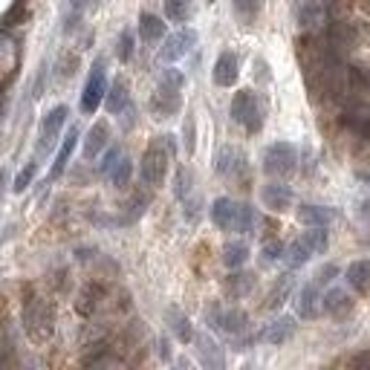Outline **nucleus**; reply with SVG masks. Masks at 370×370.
<instances>
[{"mask_svg": "<svg viewBox=\"0 0 370 370\" xmlns=\"http://www.w3.org/2000/svg\"><path fill=\"white\" fill-rule=\"evenodd\" d=\"M301 243L310 249V255H324L327 246H330V234H327V226H310L304 234H301Z\"/></svg>", "mask_w": 370, "mask_h": 370, "instance_id": "bb28decb", "label": "nucleus"}, {"mask_svg": "<svg viewBox=\"0 0 370 370\" xmlns=\"http://www.w3.org/2000/svg\"><path fill=\"white\" fill-rule=\"evenodd\" d=\"M255 220L258 214L249 203H237V211H234V229L232 232H240V234H249L255 229Z\"/></svg>", "mask_w": 370, "mask_h": 370, "instance_id": "7c9ffc66", "label": "nucleus"}, {"mask_svg": "<svg viewBox=\"0 0 370 370\" xmlns=\"http://www.w3.org/2000/svg\"><path fill=\"white\" fill-rule=\"evenodd\" d=\"M335 275H338V269H335L333 263H327V266H321V269L316 272V284H318V287H321V284H330Z\"/></svg>", "mask_w": 370, "mask_h": 370, "instance_id": "a18cd8bd", "label": "nucleus"}, {"mask_svg": "<svg viewBox=\"0 0 370 370\" xmlns=\"http://www.w3.org/2000/svg\"><path fill=\"white\" fill-rule=\"evenodd\" d=\"M23 327L29 338L38 345H47L55 330V306L47 298H32L23 306Z\"/></svg>", "mask_w": 370, "mask_h": 370, "instance_id": "f03ea898", "label": "nucleus"}, {"mask_svg": "<svg viewBox=\"0 0 370 370\" xmlns=\"http://www.w3.org/2000/svg\"><path fill=\"white\" fill-rule=\"evenodd\" d=\"M223 287H226V295L243 298V295H249L255 290V275L252 272H232Z\"/></svg>", "mask_w": 370, "mask_h": 370, "instance_id": "b1692460", "label": "nucleus"}, {"mask_svg": "<svg viewBox=\"0 0 370 370\" xmlns=\"http://www.w3.org/2000/svg\"><path fill=\"white\" fill-rule=\"evenodd\" d=\"M295 318L292 316H281V318H275V321H269L266 327H263V333H261V342H266V345H284V342H290V338L295 335Z\"/></svg>", "mask_w": 370, "mask_h": 370, "instance_id": "9d476101", "label": "nucleus"}, {"mask_svg": "<svg viewBox=\"0 0 370 370\" xmlns=\"http://www.w3.org/2000/svg\"><path fill=\"white\" fill-rule=\"evenodd\" d=\"M160 356H162V359H168V356H171V350H168V342H160Z\"/></svg>", "mask_w": 370, "mask_h": 370, "instance_id": "8fccbe9b", "label": "nucleus"}, {"mask_svg": "<svg viewBox=\"0 0 370 370\" xmlns=\"http://www.w3.org/2000/svg\"><path fill=\"white\" fill-rule=\"evenodd\" d=\"M330 9H333L330 0H306L298 12L301 29H306V32H321V29L330 23Z\"/></svg>", "mask_w": 370, "mask_h": 370, "instance_id": "39448f33", "label": "nucleus"}, {"mask_svg": "<svg viewBox=\"0 0 370 370\" xmlns=\"http://www.w3.org/2000/svg\"><path fill=\"white\" fill-rule=\"evenodd\" d=\"M84 4H87V0H73V6H76V9H81Z\"/></svg>", "mask_w": 370, "mask_h": 370, "instance_id": "603ef678", "label": "nucleus"}, {"mask_svg": "<svg viewBox=\"0 0 370 370\" xmlns=\"http://www.w3.org/2000/svg\"><path fill=\"white\" fill-rule=\"evenodd\" d=\"M356 177H359V179H362V182H367V185H370V171H359V174H356Z\"/></svg>", "mask_w": 370, "mask_h": 370, "instance_id": "3c124183", "label": "nucleus"}, {"mask_svg": "<svg viewBox=\"0 0 370 370\" xmlns=\"http://www.w3.org/2000/svg\"><path fill=\"white\" fill-rule=\"evenodd\" d=\"M194 44H197V32H194V29H179V32H174V35L165 38V44L160 49V58L165 61V64H171V61L189 55Z\"/></svg>", "mask_w": 370, "mask_h": 370, "instance_id": "423d86ee", "label": "nucleus"}, {"mask_svg": "<svg viewBox=\"0 0 370 370\" xmlns=\"http://www.w3.org/2000/svg\"><path fill=\"white\" fill-rule=\"evenodd\" d=\"M131 102V92H128V84L125 81H116L113 87H107L105 92V107L110 113H121V107H125Z\"/></svg>", "mask_w": 370, "mask_h": 370, "instance_id": "cd10ccee", "label": "nucleus"}, {"mask_svg": "<svg viewBox=\"0 0 370 370\" xmlns=\"http://www.w3.org/2000/svg\"><path fill=\"white\" fill-rule=\"evenodd\" d=\"M174 160V136H157L148 150H145V157L139 162V174H142V182L150 185V189H157V185L165 182L168 177V165Z\"/></svg>", "mask_w": 370, "mask_h": 370, "instance_id": "f257e3e1", "label": "nucleus"}, {"mask_svg": "<svg viewBox=\"0 0 370 370\" xmlns=\"http://www.w3.org/2000/svg\"><path fill=\"white\" fill-rule=\"evenodd\" d=\"M96 298H99V287H87L84 292H81V298H78V313L81 316H90L92 313V306H96Z\"/></svg>", "mask_w": 370, "mask_h": 370, "instance_id": "c9c22d12", "label": "nucleus"}, {"mask_svg": "<svg viewBox=\"0 0 370 370\" xmlns=\"http://www.w3.org/2000/svg\"><path fill=\"white\" fill-rule=\"evenodd\" d=\"M234 211H237V203L229 200V197H220V200H214L211 205V220L217 229L223 232H232L234 229Z\"/></svg>", "mask_w": 370, "mask_h": 370, "instance_id": "f3484780", "label": "nucleus"}, {"mask_svg": "<svg viewBox=\"0 0 370 370\" xmlns=\"http://www.w3.org/2000/svg\"><path fill=\"white\" fill-rule=\"evenodd\" d=\"M185 150H194V121L189 119V121H185Z\"/></svg>", "mask_w": 370, "mask_h": 370, "instance_id": "49530a36", "label": "nucleus"}, {"mask_svg": "<svg viewBox=\"0 0 370 370\" xmlns=\"http://www.w3.org/2000/svg\"><path fill=\"white\" fill-rule=\"evenodd\" d=\"M165 15L174 23H185L191 18V0H165Z\"/></svg>", "mask_w": 370, "mask_h": 370, "instance_id": "473e14b6", "label": "nucleus"}, {"mask_svg": "<svg viewBox=\"0 0 370 370\" xmlns=\"http://www.w3.org/2000/svg\"><path fill=\"white\" fill-rule=\"evenodd\" d=\"M131 174H133V162L121 157V160L116 162V168L110 171V182L116 185V189H125V185L131 182Z\"/></svg>", "mask_w": 370, "mask_h": 370, "instance_id": "72a5a7b5", "label": "nucleus"}, {"mask_svg": "<svg viewBox=\"0 0 370 370\" xmlns=\"http://www.w3.org/2000/svg\"><path fill=\"white\" fill-rule=\"evenodd\" d=\"M347 284L356 290V292H362V295H367L370 292V263L367 261H353L350 266H347Z\"/></svg>", "mask_w": 370, "mask_h": 370, "instance_id": "5701e85b", "label": "nucleus"}, {"mask_svg": "<svg viewBox=\"0 0 370 370\" xmlns=\"http://www.w3.org/2000/svg\"><path fill=\"white\" fill-rule=\"evenodd\" d=\"M261 200L272 211H284V208L292 205V189H290V185H284V182H269V185H263Z\"/></svg>", "mask_w": 370, "mask_h": 370, "instance_id": "f8f14e48", "label": "nucleus"}, {"mask_svg": "<svg viewBox=\"0 0 370 370\" xmlns=\"http://www.w3.org/2000/svg\"><path fill=\"white\" fill-rule=\"evenodd\" d=\"M67 107L64 105H58L55 110H49L47 116H44V121H41V139H44V145H52L55 139H58V133H61V128H64V121H67Z\"/></svg>", "mask_w": 370, "mask_h": 370, "instance_id": "dca6fc26", "label": "nucleus"}, {"mask_svg": "<svg viewBox=\"0 0 370 370\" xmlns=\"http://www.w3.org/2000/svg\"><path fill=\"white\" fill-rule=\"evenodd\" d=\"M76 67H78V55L64 52V55H61V61H58V76L61 78H70L76 73Z\"/></svg>", "mask_w": 370, "mask_h": 370, "instance_id": "58836bf2", "label": "nucleus"}, {"mask_svg": "<svg viewBox=\"0 0 370 370\" xmlns=\"http://www.w3.org/2000/svg\"><path fill=\"white\" fill-rule=\"evenodd\" d=\"M177 197L182 200V197H189V191H191V171L189 168H182L179 174H177Z\"/></svg>", "mask_w": 370, "mask_h": 370, "instance_id": "79ce46f5", "label": "nucleus"}, {"mask_svg": "<svg viewBox=\"0 0 370 370\" xmlns=\"http://www.w3.org/2000/svg\"><path fill=\"white\" fill-rule=\"evenodd\" d=\"M105 92H107V76H105V64L99 61V64L92 67L87 84H84V92H81V110H84V113H96L99 105L105 102Z\"/></svg>", "mask_w": 370, "mask_h": 370, "instance_id": "20e7f679", "label": "nucleus"}, {"mask_svg": "<svg viewBox=\"0 0 370 370\" xmlns=\"http://www.w3.org/2000/svg\"><path fill=\"white\" fill-rule=\"evenodd\" d=\"M295 310H298V316L306 318V321H313V318L321 316V292H318V284H316V281H313V284H304V287L298 290V295H295Z\"/></svg>", "mask_w": 370, "mask_h": 370, "instance_id": "0eeeda50", "label": "nucleus"}, {"mask_svg": "<svg viewBox=\"0 0 370 370\" xmlns=\"http://www.w3.org/2000/svg\"><path fill=\"white\" fill-rule=\"evenodd\" d=\"M217 330H223L226 335H243L246 330H249V316H246L243 310H237V306H232V310H220L217 316Z\"/></svg>", "mask_w": 370, "mask_h": 370, "instance_id": "2eb2a0df", "label": "nucleus"}, {"mask_svg": "<svg viewBox=\"0 0 370 370\" xmlns=\"http://www.w3.org/2000/svg\"><path fill=\"white\" fill-rule=\"evenodd\" d=\"M295 162H298V150L290 142H275L263 153V171L269 177H287V174H292Z\"/></svg>", "mask_w": 370, "mask_h": 370, "instance_id": "7ed1b4c3", "label": "nucleus"}, {"mask_svg": "<svg viewBox=\"0 0 370 370\" xmlns=\"http://www.w3.org/2000/svg\"><path fill=\"white\" fill-rule=\"evenodd\" d=\"M110 142V125L107 121H96V125L90 128L87 139H84V160H96L99 153L107 148Z\"/></svg>", "mask_w": 370, "mask_h": 370, "instance_id": "4468645a", "label": "nucleus"}, {"mask_svg": "<svg viewBox=\"0 0 370 370\" xmlns=\"http://www.w3.org/2000/svg\"><path fill=\"white\" fill-rule=\"evenodd\" d=\"M234 12H237L243 20H252V18L261 12V0H234Z\"/></svg>", "mask_w": 370, "mask_h": 370, "instance_id": "e433bc0d", "label": "nucleus"}, {"mask_svg": "<svg viewBox=\"0 0 370 370\" xmlns=\"http://www.w3.org/2000/svg\"><path fill=\"white\" fill-rule=\"evenodd\" d=\"M347 364H353V367H370V350H367V353H356V356H350Z\"/></svg>", "mask_w": 370, "mask_h": 370, "instance_id": "de8ad7c7", "label": "nucleus"}, {"mask_svg": "<svg viewBox=\"0 0 370 370\" xmlns=\"http://www.w3.org/2000/svg\"><path fill=\"white\" fill-rule=\"evenodd\" d=\"M359 211H362V217H364V220H370V200H364Z\"/></svg>", "mask_w": 370, "mask_h": 370, "instance_id": "09e8293b", "label": "nucleus"}, {"mask_svg": "<svg viewBox=\"0 0 370 370\" xmlns=\"http://www.w3.org/2000/svg\"><path fill=\"white\" fill-rule=\"evenodd\" d=\"M310 258H313V255H310V249H306V246L301 243V237H298V240H292L290 246H284V261H287V266H290V269L304 266Z\"/></svg>", "mask_w": 370, "mask_h": 370, "instance_id": "2f4dec72", "label": "nucleus"}, {"mask_svg": "<svg viewBox=\"0 0 370 370\" xmlns=\"http://www.w3.org/2000/svg\"><path fill=\"white\" fill-rule=\"evenodd\" d=\"M214 168H217V174L223 177H234L240 168H243V153L237 148H220L217 150V160H214Z\"/></svg>", "mask_w": 370, "mask_h": 370, "instance_id": "aec40b11", "label": "nucleus"}, {"mask_svg": "<svg viewBox=\"0 0 370 370\" xmlns=\"http://www.w3.org/2000/svg\"><path fill=\"white\" fill-rule=\"evenodd\" d=\"M263 261H266V263L284 261V243H278V240H269V243L263 246Z\"/></svg>", "mask_w": 370, "mask_h": 370, "instance_id": "a19ab883", "label": "nucleus"}, {"mask_svg": "<svg viewBox=\"0 0 370 370\" xmlns=\"http://www.w3.org/2000/svg\"><path fill=\"white\" fill-rule=\"evenodd\" d=\"M246 261H249V246L246 243H226L223 246V263L229 266V269H240Z\"/></svg>", "mask_w": 370, "mask_h": 370, "instance_id": "c756f323", "label": "nucleus"}, {"mask_svg": "<svg viewBox=\"0 0 370 370\" xmlns=\"http://www.w3.org/2000/svg\"><path fill=\"white\" fill-rule=\"evenodd\" d=\"M165 318H168V324H171L174 335L179 338L182 345H189L191 338H194V327H191L189 316H185L182 310H177V306H168V313H165Z\"/></svg>", "mask_w": 370, "mask_h": 370, "instance_id": "4be33fe9", "label": "nucleus"}, {"mask_svg": "<svg viewBox=\"0 0 370 370\" xmlns=\"http://www.w3.org/2000/svg\"><path fill=\"white\" fill-rule=\"evenodd\" d=\"M191 342L197 345V356H200L203 367H208V370H220V367L226 364V359H223V347H220L217 342H214V338H211L208 333L194 335Z\"/></svg>", "mask_w": 370, "mask_h": 370, "instance_id": "6e6552de", "label": "nucleus"}, {"mask_svg": "<svg viewBox=\"0 0 370 370\" xmlns=\"http://www.w3.org/2000/svg\"><path fill=\"white\" fill-rule=\"evenodd\" d=\"M342 125L347 128V131H353L356 136H362V139H370V110L359 102V105H350L347 110H345V116H342Z\"/></svg>", "mask_w": 370, "mask_h": 370, "instance_id": "9b49d317", "label": "nucleus"}, {"mask_svg": "<svg viewBox=\"0 0 370 370\" xmlns=\"http://www.w3.org/2000/svg\"><path fill=\"white\" fill-rule=\"evenodd\" d=\"M139 38L148 41V44L162 41V38H165V23H162V18L145 12V15L139 18Z\"/></svg>", "mask_w": 370, "mask_h": 370, "instance_id": "a878e982", "label": "nucleus"}, {"mask_svg": "<svg viewBox=\"0 0 370 370\" xmlns=\"http://www.w3.org/2000/svg\"><path fill=\"white\" fill-rule=\"evenodd\" d=\"M237 73H240V64H237V55L234 52H223L217 61H214V84L217 87H232L237 81Z\"/></svg>", "mask_w": 370, "mask_h": 370, "instance_id": "ddd939ff", "label": "nucleus"}, {"mask_svg": "<svg viewBox=\"0 0 370 370\" xmlns=\"http://www.w3.org/2000/svg\"><path fill=\"white\" fill-rule=\"evenodd\" d=\"M116 55L121 64H128V61L133 58V32H121L119 44H116Z\"/></svg>", "mask_w": 370, "mask_h": 370, "instance_id": "f704fd0d", "label": "nucleus"}, {"mask_svg": "<svg viewBox=\"0 0 370 370\" xmlns=\"http://www.w3.org/2000/svg\"><path fill=\"white\" fill-rule=\"evenodd\" d=\"M26 18V9H23V0H15V6L4 15V26H15V23H20Z\"/></svg>", "mask_w": 370, "mask_h": 370, "instance_id": "c03bdc74", "label": "nucleus"}, {"mask_svg": "<svg viewBox=\"0 0 370 370\" xmlns=\"http://www.w3.org/2000/svg\"><path fill=\"white\" fill-rule=\"evenodd\" d=\"M76 142H78V131L70 128L67 139L61 142V148H58V153H55V162H52L49 177H61V174H64V168H67V162H70V157H73V150H76Z\"/></svg>", "mask_w": 370, "mask_h": 370, "instance_id": "393cba45", "label": "nucleus"}, {"mask_svg": "<svg viewBox=\"0 0 370 370\" xmlns=\"http://www.w3.org/2000/svg\"><path fill=\"white\" fill-rule=\"evenodd\" d=\"M121 160V150L119 148H110L107 153H105V160H102V165H99V174H105V177H110V171L116 168V162Z\"/></svg>", "mask_w": 370, "mask_h": 370, "instance_id": "37998d69", "label": "nucleus"}, {"mask_svg": "<svg viewBox=\"0 0 370 370\" xmlns=\"http://www.w3.org/2000/svg\"><path fill=\"white\" fill-rule=\"evenodd\" d=\"M321 313H330V316H345V313H350V295H347V290L333 287L330 292H324V295H321Z\"/></svg>", "mask_w": 370, "mask_h": 370, "instance_id": "6ab92c4d", "label": "nucleus"}, {"mask_svg": "<svg viewBox=\"0 0 370 370\" xmlns=\"http://www.w3.org/2000/svg\"><path fill=\"white\" fill-rule=\"evenodd\" d=\"M160 84H162V87H171V90H179V87L185 84V78H182V73H179V70L168 67V70H162V76H160Z\"/></svg>", "mask_w": 370, "mask_h": 370, "instance_id": "ea45409f", "label": "nucleus"}, {"mask_svg": "<svg viewBox=\"0 0 370 370\" xmlns=\"http://www.w3.org/2000/svg\"><path fill=\"white\" fill-rule=\"evenodd\" d=\"M182 107V99H179V90H171V87H162L153 92V99H150V113L157 116V119H168L174 113H179Z\"/></svg>", "mask_w": 370, "mask_h": 370, "instance_id": "1a4fd4ad", "label": "nucleus"}, {"mask_svg": "<svg viewBox=\"0 0 370 370\" xmlns=\"http://www.w3.org/2000/svg\"><path fill=\"white\" fill-rule=\"evenodd\" d=\"M258 110V102L252 96V90H237L234 99H232V119L237 125H246V119Z\"/></svg>", "mask_w": 370, "mask_h": 370, "instance_id": "a211bd4d", "label": "nucleus"}, {"mask_svg": "<svg viewBox=\"0 0 370 370\" xmlns=\"http://www.w3.org/2000/svg\"><path fill=\"white\" fill-rule=\"evenodd\" d=\"M35 171H38V165H35V162H29L26 168H20V174L15 177V191H18V194L29 189V182L35 179Z\"/></svg>", "mask_w": 370, "mask_h": 370, "instance_id": "4c0bfd02", "label": "nucleus"}, {"mask_svg": "<svg viewBox=\"0 0 370 370\" xmlns=\"http://www.w3.org/2000/svg\"><path fill=\"white\" fill-rule=\"evenodd\" d=\"M292 287H295V278H292V275L278 278L275 287H272V292H269V298H266V306H269V310H275V306H281V304L290 298Z\"/></svg>", "mask_w": 370, "mask_h": 370, "instance_id": "c85d7f7f", "label": "nucleus"}, {"mask_svg": "<svg viewBox=\"0 0 370 370\" xmlns=\"http://www.w3.org/2000/svg\"><path fill=\"white\" fill-rule=\"evenodd\" d=\"M298 220L306 223V226H330L335 220V211L327 208V205H301Z\"/></svg>", "mask_w": 370, "mask_h": 370, "instance_id": "412c9836", "label": "nucleus"}]
</instances>
